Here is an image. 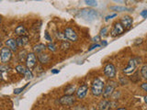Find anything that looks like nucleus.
I'll use <instances>...</instances> for the list:
<instances>
[{"mask_svg": "<svg viewBox=\"0 0 147 110\" xmlns=\"http://www.w3.org/2000/svg\"><path fill=\"white\" fill-rule=\"evenodd\" d=\"M104 87H105L104 82L102 80H100L99 78H96L91 85V93L95 96H99L102 95Z\"/></svg>", "mask_w": 147, "mask_h": 110, "instance_id": "f257e3e1", "label": "nucleus"}, {"mask_svg": "<svg viewBox=\"0 0 147 110\" xmlns=\"http://www.w3.org/2000/svg\"><path fill=\"white\" fill-rule=\"evenodd\" d=\"M79 15L82 18H84L86 20H94L98 17V11L94 10L91 8H84L80 11Z\"/></svg>", "mask_w": 147, "mask_h": 110, "instance_id": "f03ea898", "label": "nucleus"}, {"mask_svg": "<svg viewBox=\"0 0 147 110\" xmlns=\"http://www.w3.org/2000/svg\"><path fill=\"white\" fill-rule=\"evenodd\" d=\"M0 58H1L2 62H8L12 58V52L7 47H3L1 49V52H0Z\"/></svg>", "mask_w": 147, "mask_h": 110, "instance_id": "7ed1b4c3", "label": "nucleus"}, {"mask_svg": "<svg viewBox=\"0 0 147 110\" xmlns=\"http://www.w3.org/2000/svg\"><path fill=\"white\" fill-rule=\"evenodd\" d=\"M25 62H26V66L28 69H30V70L33 69L37 64V58L35 56V53L34 52L28 53Z\"/></svg>", "mask_w": 147, "mask_h": 110, "instance_id": "20e7f679", "label": "nucleus"}, {"mask_svg": "<svg viewBox=\"0 0 147 110\" xmlns=\"http://www.w3.org/2000/svg\"><path fill=\"white\" fill-rule=\"evenodd\" d=\"M115 86H116V82H109L108 85L104 87V90H103V96L104 98H109L110 97V95H112L113 91L115 89Z\"/></svg>", "mask_w": 147, "mask_h": 110, "instance_id": "39448f33", "label": "nucleus"}, {"mask_svg": "<svg viewBox=\"0 0 147 110\" xmlns=\"http://www.w3.org/2000/svg\"><path fill=\"white\" fill-rule=\"evenodd\" d=\"M104 73L110 79L116 76V68L112 63H107L104 67Z\"/></svg>", "mask_w": 147, "mask_h": 110, "instance_id": "423d86ee", "label": "nucleus"}, {"mask_svg": "<svg viewBox=\"0 0 147 110\" xmlns=\"http://www.w3.org/2000/svg\"><path fill=\"white\" fill-rule=\"evenodd\" d=\"M63 35H64V37H65V39L68 40L76 41L78 40L77 34L76 33L75 30H74L73 29H71V28H66V29L64 30Z\"/></svg>", "mask_w": 147, "mask_h": 110, "instance_id": "0eeeda50", "label": "nucleus"}, {"mask_svg": "<svg viewBox=\"0 0 147 110\" xmlns=\"http://www.w3.org/2000/svg\"><path fill=\"white\" fill-rule=\"evenodd\" d=\"M76 102L75 96L73 95H64L63 96L59 98V103L63 105H71Z\"/></svg>", "mask_w": 147, "mask_h": 110, "instance_id": "6e6552de", "label": "nucleus"}, {"mask_svg": "<svg viewBox=\"0 0 147 110\" xmlns=\"http://www.w3.org/2000/svg\"><path fill=\"white\" fill-rule=\"evenodd\" d=\"M136 66H137V62L135 59H131L129 61V63H128V66L126 68L123 69V72L126 73V74H131L133 72L135 71L136 69Z\"/></svg>", "mask_w": 147, "mask_h": 110, "instance_id": "1a4fd4ad", "label": "nucleus"}, {"mask_svg": "<svg viewBox=\"0 0 147 110\" xmlns=\"http://www.w3.org/2000/svg\"><path fill=\"white\" fill-rule=\"evenodd\" d=\"M124 32V28L121 24V22H116L113 26V29L111 30V36L116 37L118 35H121Z\"/></svg>", "mask_w": 147, "mask_h": 110, "instance_id": "9d476101", "label": "nucleus"}, {"mask_svg": "<svg viewBox=\"0 0 147 110\" xmlns=\"http://www.w3.org/2000/svg\"><path fill=\"white\" fill-rule=\"evenodd\" d=\"M87 91H88V86L86 85H83L78 87V89L76 91V97L78 99H83L86 95Z\"/></svg>", "mask_w": 147, "mask_h": 110, "instance_id": "9b49d317", "label": "nucleus"}, {"mask_svg": "<svg viewBox=\"0 0 147 110\" xmlns=\"http://www.w3.org/2000/svg\"><path fill=\"white\" fill-rule=\"evenodd\" d=\"M132 22H133V19H132V17L131 16H125L121 19V24L124 28V30L130 29V28L131 27V25H132Z\"/></svg>", "mask_w": 147, "mask_h": 110, "instance_id": "f8f14e48", "label": "nucleus"}, {"mask_svg": "<svg viewBox=\"0 0 147 110\" xmlns=\"http://www.w3.org/2000/svg\"><path fill=\"white\" fill-rule=\"evenodd\" d=\"M15 34L18 37H22V36H27L28 34V30L25 28L24 25H18L16 29H15Z\"/></svg>", "mask_w": 147, "mask_h": 110, "instance_id": "ddd939ff", "label": "nucleus"}, {"mask_svg": "<svg viewBox=\"0 0 147 110\" xmlns=\"http://www.w3.org/2000/svg\"><path fill=\"white\" fill-rule=\"evenodd\" d=\"M110 105H111V104H110V102L109 100L103 99L98 103V110H109Z\"/></svg>", "mask_w": 147, "mask_h": 110, "instance_id": "4468645a", "label": "nucleus"}, {"mask_svg": "<svg viewBox=\"0 0 147 110\" xmlns=\"http://www.w3.org/2000/svg\"><path fill=\"white\" fill-rule=\"evenodd\" d=\"M6 44L7 46V48L10 50L11 52H16L17 50H18V45H17V42H16V40H14V39H8L6 41Z\"/></svg>", "mask_w": 147, "mask_h": 110, "instance_id": "2eb2a0df", "label": "nucleus"}, {"mask_svg": "<svg viewBox=\"0 0 147 110\" xmlns=\"http://www.w3.org/2000/svg\"><path fill=\"white\" fill-rule=\"evenodd\" d=\"M16 42H17L18 47H24L25 45L29 43V38H28V36L18 37L16 39Z\"/></svg>", "mask_w": 147, "mask_h": 110, "instance_id": "dca6fc26", "label": "nucleus"}, {"mask_svg": "<svg viewBox=\"0 0 147 110\" xmlns=\"http://www.w3.org/2000/svg\"><path fill=\"white\" fill-rule=\"evenodd\" d=\"M38 60H39V62L41 63V64H47L49 63L50 62V60H51V57H50V55L47 54V53H40L38 55Z\"/></svg>", "mask_w": 147, "mask_h": 110, "instance_id": "f3484780", "label": "nucleus"}, {"mask_svg": "<svg viewBox=\"0 0 147 110\" xmlns=\"http://www.w3.org/2000/svg\"><path fill=\"white\" fill-rule=\"evenodd\" d=\"M46 47H47V46H46L45 44H43V43H38L33 47V52H34V53L40 54V53H42L44 52Z\"/></svg>", "mask_w": 147, "mask_h": 110, "instance_id": "a211bd4d", "label": "nucleus"}, {"mask_svg": "<svg viewBox=\"0 0 147 110\" xmlns=\"http://www.w3.org/2000/svg\"><path fill=\"white\" fill-rule=\"evenodd\" d=\"M74 92H76V86L74 85H69L65 89H64V94L66 95H72Z\"/></svg>", "mask_w": 147, "mask_h": 110, "instance_id": "6ab92c4d", "label": "nucleus"}, {"mask_svg": "<svg viewBox=\"0 0 147 110\" xmlns=\"http://www.w3.org/2000/svg\"><path fill=\"white\" fill-rule=\"evenodd\" d=\"M16 71L20 73V74H25V72H26V70H27V68L25 66H23L22 64H18V65L16 66Z\"/></svg>", "mask_w": 147, "mask_h": 110, "instance_id": "aec40b11", "label": "nucleus"}, {"mask_svg": "<svg viewBox=\"0 0 147 110\" xmlns=\"http://www.w3.org/2000/svg\"><path fill=\"white\" fill-rule=\"evenodd\" d=\"M70 43L66 40H63L61 42V45H60V48H61L62 50H67L69 48H70Z\"/></svg>", "mask_w": 147, "mask_h": 110, "instance_id": "412c9836", "label": "nucleus"}, {"mask_svg": "<svg viewBox=\"0 0 147 110\" xmlns=\"http://www.w3.org/2000/svg\"><path fill=\"white\" fill-rule=\"evenodd\" d=\"M110 9L111 10H116V11H130L131 9L128 8V7H110Z\"/></svg>", "mask_w": 147, "mask_h": 110, "instance_id": "4be33fe9", "label": "nucleus"}, {"mask_svg": "<svg viewBox=\"0 0 147 110\" xmlns=\"http://www.w3.org/2000/svg\"><path fill=\"white\" fill-rule=\"evenodd\" d=\"M27 52H26V50H20V52H18V58H20V61L22 62V61H26V59H27Z\"/></svg>", "mask_w": 147, "mask_h": 110, "instance_id": "5701e85b", "label": "nucleus"}, {"mask_svg": "<svg viewBox=\"0 0 147 110\" xmlns=\"http://www.w3.org/2000/svg\"><path fill=\"white\" fill-rule=\"evenodd\" d=\"M141 74L142 76L144 78L145 80H147V65H144L141 69Z\"/></svg>", "mask_w": 147, "mask_h": 110, "instance_id": "b1692460", "label": "nucleus"}, {"mask_svg": "<svg viewBox=\"0 0 147 110\" xmlns=\"http://www.w3.org/2000/svg\"><path fill=\"white\" fill-rule=\"evenodd\" d=\"M47 48L49 49V50H51V52H56V50H57V47H56V45H55L54 43L53 42H50L48 45H47Z\"/></svg>", "mask_w": 147, "mask_h": 110, "instance_id": "393cba45", "label": "nucleus"}, {"mask_svg": "<svg viewBox=\"0 0 147 110\" xmlns=\"http://www.w3.org/2000/svg\"><path fill=\"white\" fill-rule=\"evenodd\" d=\"M25 77L27 78V79H32V77H33V74H32V72L30 70V69L27 68L26 70V72H25Z\"/></svg>", "mask_w": 147, "mask_h": 110, "instance_id": "a878e982", "label": "nucleus"}, {"mask_svg": "<svg viewBox=\"0 0 147 110\" xmlns=\"http://www.w3.org/2000/svg\"><path fill=\"white\" fill-rule=\"evenodd\" d=\"M85 3L87 6H91V7H96L98 6V2L96 1H91V0H86Z\"/></svg>", "mask_w": 147, "mask_h": 110, "instance_id": "bb28decb", "label": "nucleus"}, {"mask_svg": "<svg viewBox=\"0 0 147 110\" xmlns=\"http://www.w3.org/2000/svg\"><path fill=\"white\" fill-rule=\"evenodd\" d=\"M10 67L7 65H0V72H7L9 71Z\"/></svg>", "mask_w": 147, "mask_h": 110, "instance_id": "cd10ccee", "label": "nucleus"}, {"mask_svg": "<svg viewBox=\"0 0 147 110\" xmlns=\"http://www.w3.org/2000/svg\"><path fill=\"white\" fill-rule=\"evenodd\" d=\"M27 85H26L24 87H21V88H17V89H15V90H14V94H15V95H18V94H20L21 92H22L23 90H24V88H25V87H26Z\"/></svg>", "mask_w": 147, "mask_h": 110, "instance_id": "c85d7f7f", "label": "nucleus"}, {"mask_svg": "<svg viewBox=\"0 0 147 110\" xmlns=\"http://www.w3.org/2000/svg\"><path fill=\"white\" fill-rule=\"evenodd\" d=\"M107 31H108V29H107V28H103V29L101 30V31H100V36L105 37L106 35H107Z\"/></svg>", "mask_w": 147, "mask_h": 110, "instance_id": "c756f323", "label": "nucleus"}, {"mask_svg": "<svg viewBox=\"0 0 147 110\" xmlns=\"http://www.w3.org/2000/svg\"><path fill=\"white\" fill-rule=\"evenodd\" d=\"M117 16V14L116 13H113V14H111V15H109V16H107L105 17V19L106 20H109V18H111V17H116Z\"/></svg>", "mask_w": 147, "mask_h": 110, "instance_id": "7c9ffc66", "label": "nucleus"}, {"mask_svg": "<svg viewBox=\"0 0 147 110\" xmlns=\"http://www.w3.org/2000/svg\"><path fill=\"white\" fill-rule=\"evenodd\" d=\"M98 47H100V45L99 44H95V45H92L91 47L88 49V50L90 52V50H94L95 48H98Z\"/></svg>", "mask_w": 147, "mask_h": 110, "instance_id": "2f4dec72", "label": "nucleus"}, {"mask_svg": "<svg viewBox=\"0 0 147 110\" xmlns=\"http://www.w3.org/2000/svg\"><path fill=\"white\" fill-rule=\"evenodd\" d=\"M45 39L47 40H49V41H52V38L50 37V35H49V33L47 31L45 32Z\"/></svg>", "mask_w": 147, "mask_h": 110, "instance_id": "473e14b6", "label": "nucleus"}, {"mask_svg": "<svg viewBox=\"0 0 147 110\" xmlns=\"http://www.w3.org/2000/svg\"><path fill=\"white\" fill-rule=\"evenodd\" d=\"M141 87H142V88L144 89V91L147 92V82H144V84H142V85H141Z\"/></svg>", "mask_w": 147, "mask_h": 110, "instance_id": "72a5a7b5", "label": "nucleus"}, {"mask_svg": "<svg viewBox=\"0 0 147 110\" xmlns=\"http://www.w3.org/2000/svg\"><path fill=\"white\" fill-rule=\"evenodd\" d=\"M141 16H142V17H147V9H145V10H144V11H142V12H141Z\"/></svg>", "mask_w": 147, "mask_h": 110, "instance_id": "f704fd0d", "label": "nucleus"}, {"mask_svg": "<svg viewBox=\"0 0 147 110\" xmlns=\"http://www.w3.org/2000/svg\"><path fill=\"white\" fill-rule=\"evenodd\" d=\"M52 72H53V73H58V72H59V71H58V70H55V69H54V70H53V71H52Z\"/></svg>", "mask_w": 147, "mask_h": 110, "instance_id": "c9c22d12", "label": "nucleus"}, {"mask_svg": "<svg viewBox=\"0 0 147 110\" xmlns=\"http://www.w3.org/2000/svg\"><path fill=\"white\" fill-rule=\"evenodd\" d=\"M117 110H127L126 108H123V107H121V108H118Z\"/></svg>", "mask_w": 147, "mask_h": 110, "instance_id": "e433bc0d", "label": "nucleus"}, {"mask_svg": "<svg viewBox=\"0 0 147 110\" xmlns=\"http://www.w3.org/2000/svg\"><path fill=\"white\" fill-rule=\"evenodd\" d=\"M102 45H107V41H103V42H102Z\"/></svg>", "mask_w": 147, "mask_h": 110, "instance_id": "4c0bfd02", "label": "nucleus"}, {"mask_svg": "<svg viewBox=\"0 0 147 110\" xmlns=\"http://www.w3.org/2000/svg\"><path fill=\"white\" fill-rule=\"evenodd\" d=\"M144 101H145L146 104H147V96H144Z\"/></svg>", "mask_w": 147, "mask_h": 110, "instance_id": "58836bf2", "label": "nucleus"}, {"mask_svg": "<svg viewBox=\"0 0 147 110\" xmlns=\"http://www.w3.org/2000/svg\"><path fill=\"white\" fill-rule=\"evenodd\" d=\"M1 21H2V17L0 16V23H1Z\"/></svg>", "mask_w": 147, "mask_h": 110, "instance_id": "ea45409f", "label": "nucleus"}, {"mask_svg": "<svg viewBox=\"0 0 147 110\" xmlns=\"http://www.w3.org/2000/svg\"><path fill=\"white\" fill-rule=\"evenodd\" d=\"M0 46H1V41H0Z\"/></svg>", "mask_w": 147, "mask_h": 110, "instance_id": "a19ab883", "label": "nucleus"}]
</instances>
